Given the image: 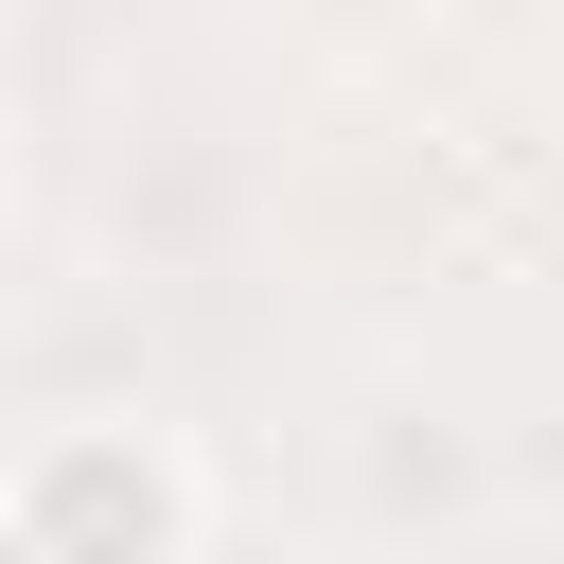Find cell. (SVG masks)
Masks as SVG:
<instances>
[]
</instances>
